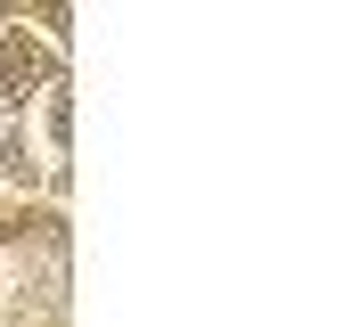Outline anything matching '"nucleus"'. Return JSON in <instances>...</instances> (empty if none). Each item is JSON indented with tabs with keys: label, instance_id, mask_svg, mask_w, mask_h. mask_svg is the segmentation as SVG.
<instances>
[]
</instances>
